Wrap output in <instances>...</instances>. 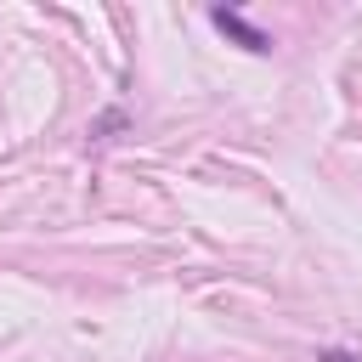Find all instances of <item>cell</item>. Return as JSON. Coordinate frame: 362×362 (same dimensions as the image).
I'll use <instances>...</instances> for the list:
<instances>
[{"instance_id": "6da1fadb", "label": "cell", "mask_w": 362, "mask_h": 362, "mask_svg": "<svg viewBox=\"0 0 362 362\" xmlns=\"http://www.w3.org/2000/svg\"><path fill=\"white\" fill-rule=\"evenodd\" d=\"M209 23H215L221 34H232L243 51H255V57H266V51H272V34H260V28H255L243 11H226V6H215V11H209Z\"/></svg>"}, {"instance_id": "7a4b0ae2", "label": "cell", "mask_w": 362, "mask_h": 362, "mask_svg": "<svg viewBox=\"0 0 362 362\" xmlns=\"http://www.w3.org/2000/svg\"><path fill=\"white\" fill-rule=\"evenodd\" d=\"M328 362H356V356H345V351H328Z\"/></svg>"}]
</instances>
